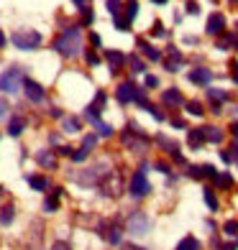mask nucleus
Wrapping results in <instances>:
<instances>
[{"label": "nucleus", "mask_w": 238, "mask_h": 250, "mask_svg": "<svg viewBox=\"0 0 238 250\" xmlns=\"http://www.w3.org/2000/svg\"><path fill=\"white\" fill-rule=\"evenodd\" d=\"M54 49L59 51L62 56H74L79 54V49H82V36H79V28H64L62 36L54 41Z\"/></svg>", "instance_id": "1"}, {"label": "nucleus", "mask_w": 238, "mask_h": 250, "mask_svg": "<svg viewBox=\"0 0 238 250\" xmlns=\"http://www.w3.org/2000/svg\"><path fill=\"white\" fill-rule=\"evenodd\" d=\"M120 141L133 153H143L146 148H149V138L143 135V130L139 128V125H128V128L120 133Z\"/></svg>", "instance_id": "2"}, {"label": "nucleus", "mask_w": 238, "mask_h": 250, "mask_svg": "<svg viewBox=\"0 0 238 250\" xmlns=\"http://www.w3.org/2000/svg\"><path fill=\"white\" fill-rule=\"evenodd\" d=\"M10 41H13V46L21 49V51H31V49H36L39 43H41V33L39 31H33V28H21L16 31L13 36H10Z\"/></svg>", "instance_id": "3"}, {"label": "nucleus", "mask_w": 238, "mask_h": 250, "mask_svg": "<svg viewBox=\"0 0 238 250\" xmlns=\"http://www.w3.org/2000/svg\"><path fill=\"white\" fill-rule=\"evenodd\" d=\"M105 164H97V166H93V168H85L82 174H72L70 179L74 181V184H79V187H95V184H100V181L105 179Z\"/></svg>", "instance_id": "4"}, {"label": "nucleus", "mask_w": 238, "mask_h": 250, "mask_svg": "<svg viewBox=\"0 0 238 250\" xmlns=\"http://www.w3.org/2000/svg\"><path fill=\"white\" fill-rule=\"evenodd\" d=\"M126 230L131 235H146L151 230V220H149V214L141 212V209H133L128 214V220H126Z\"/></svg>", "instance_id": "5"}, {"label": "nucleus", "mask_w": 238, "mask_h": 250, "mask_svg": "<svg viewBox=\"0 0 238 250\" xmlns=\"http://www.w3.org/2000/svg\"><path fill=\"white\" fill-rule=\"evenodd\" d=\"M97 235L103 237L105 243L110 245H120V237H123V227L118 220H103L97 225Z\"/></svg>", "instance_id": "6"}, {"label": "nucleus", "mask_w": 238, "mask_h": 250, "mask_svg": "<svg viewBox=\"0 0 238 250\" xmlns=\"http://www.w3.org/2000/svg\"><path fill=\"white\" fill-rule=\"evenodd\" d=\"M21 82H24V72L18 69V66H10V69H5L3 74H0V89L8 95H13L21 89Z\"/></svg>", "instance_id": "7"}, {"label": "nucleus", "mask_w": 238, "mask_h": 250, "mask_svg": "<svg viewBox=\"0 0 238 250\" xmlns=\"http://www.w3.org/2000/svg\"><path fill=\"white\" fill-rule=\"evenodd\" d=\"M128 191H131V197H133V199H143V197L151 191V184H149V179H146V171H143V168H139V171L133 174Z\"/></svg>", "instance_id": "8"}, {"label": "nucleus", "mask_w": 238, "mask_h": 250, "mask_svg": "<svg viewBox=\"0 0 238 250\" xmlns=\"http://www.w3.org/2000/svg\"><path fill=\"white\" fill-rule=\"evenodd\" d=\"M97 187H100V191H103L105 197H118L120 191H123V184H120V176H118L116 171H108V174H105V179L100 181Z\"/></svg>", "instance_id": "9"}, {"label": "nucleus", "mask_w": 238, "mask_h": 250, "mask_svg": "<svg viewBox=\"0 0 238 250\" xmlns=\"http://www.w3.org/2000/svg\"><path fill=\"white\" fill-rule=\"evenodd\" d=\"M24 89H26V97L31 102H41L44 100V87L39 82H33V79H24Z\"/></svg>", "instance_id": "10"}, {"label": "nucleus", "mask_w": 238, "mask_h": 250, "mask_svg": "<svg viewBox=\"0 0 238 250\" xmlns=\"http://www.w3.org/2000/svg\"><path fill=\"white\" fill-rule=\"evenodd\" d=\"M136 92H139V87H136L133 82H123V84L116 89V95H118V100H120V102H133Z\"/></svg>", "instance_id": "11"}, {"label": "nucleus", "mask_w": 238, "mask_h": 250, "mask_svg": "<svg viewBox=\"0 0 238 250\" xmlns=\"http://www.w3.org/2000/svg\"><path fill=\"white\" fill-rule=\"evenodd\" d=\"M210 79H213V72L205 69V66H197V69L190 72V82H192V84H208Z\"/></svg>", "instance_id": "12"}, {"label": "nucleus", "mask_w": 238, "mask_h": 250, "mask_svg": "<svg viewBox=\"0 0 238 250\" xmlns=\"http://www.w3.org/2000/svg\"><path fill=\"white\" fill-rule=\"evenodd\" d=\"M36 161H39V166L49 168V171H54V168H56V156H54V151H39V153H36Z\"/></svg>", "instance_id": "13"}, {"label": "nucleus", "mask_w": 238, "mask_h": 250, "mask_svg": "<svg viewBox=\"0 0 238 250\" xmlns=\"http://www.w3.org/2000/svg\"><path fill=\"white\" fill-rule=\"evenodd\" d=\"M162 102H164V105H182L185 97L179 95L177 87H172V89H164V92H162Z\"/></svg>", "instance_id": "14"}, {"label": "nucleus", "mask_w": 238, "mask_h": 250, "mask_svg": "<svg viewBox=\"0 0 238 250\" xmlns=\"http://www.w3.org/2000/svg\"><path fill=\"white\" fill-rule=\"evenodd\" d=\"M223 26H225V18L220 13H213L208 18V33H213V36H218V33H223Z\"/></svg>", "instance_id": "15"}, {"label": "nucleus", "mask_w": 238, "mask_h": 250, "mask_svg": "<svg viewBox=\"0 0 238 250\" xmlns=\"http://www.w3.org/2000/svg\"><path fill=\"white\" fill-rule=\"evenodd\" d=\"M187 143H190V148H202V143H208L205 141V128H200V130H190L187 135Z\"/></svg>", "instance_id": "16"}, {"label": "nucleus", "mask_w": 238, "mask_h": 250, "mask_svg": "<svg viewBox=\"0 0 238 250\" xmlns=\"http://www.w3.org/2000/svg\"><path fill=\"white\" fill-rule=\"evenodd\" d=\"M179 64H182V54H179V49L172 46V49H169V59H167L164 66H167V72H177Z\"/></svg>", "instance_id": "17"}, {"label": "nucleus", "mask_w": 238, "mask_h": 250, "mask_svg": "<svg viewBox=\"0 0 238 250\" xmlns=\"http://www.w3.org/2000/svg\"><path fill=\"white\" fill-rule=\"evenodd\" d=\"M24 128H26V118L16 115L13 120L8 123V135H13V138H16V135H21V133H24Z\"/></svg>", "instance_id": "18"}, {"label": "nucleus", "mask_w": 238, "mask_h": 250, "mask_svg": "<svg viewBox=\"0 0 238 250\" xmlns=\"http://www.w3.org/2000/svg\"><path fill=\"white\" fill-rule=\"evenodd\" d=\"M105 59H108V64H110V69H113V72H118L120 66H123V62H126V56H123L120 51H108V54H105Z\"/></svg>", "instance_id": "19"}, {"label": "nucleus", "mask_w": 238, "mask_h": 250, "mask_svg": "<svg viewBox=\"0 0 238 250\" xmlns=\"http://www.w3.org/2000/svg\"><path fill=\"white\" fill-rule=\"evenodd\" d=\"M59 197H62V189H54V194L47 197V202H44V212H56V207H59Z\"/></svg>", "instance_id": "20"}, {"label": "nucleus", "mask_w": 238, "mask_h": 250, "mask_svg": "<svg viewBox=\"0 0 238 250\" xmlns=\"http://www.w3.org/2000/svg\"><path fill=\"white\" fill-rule=\"evenodd\" d=\"M136 43H139V46L143 49V54H146V59H151V62H159V59H162V54H159L154 46H149V43H146L143 39H139V41H136Z\"/></svg>", "instance_id": "21"}, {"label": "nucleus", "mask_w": 238, "mask_h": 250, "mask_svg": "<svg viewBox=\"0 0 238 250\" xmlns=\"http://www.w3.org/2000/svg\"><path fill=\"white\" fill-rule=\"evenodd\" d=\"M16 217V209H13V204H5L3 209H0V225H10Z\"/></svg>", "instance_id": "22"}, {"label": "nucleus", "mask_w": 238, "mask_h": 250, "mask_svg": "<svg viewBox=\"0 0 238 250\" xmlns=\"http://www.w3.org/2000/svg\"><path fill=\"white\" fill-rule=\"evenodd\" d=\"M205 141L208 143H220L223 141V133L218 128H213V125H205Z\"/></svg>", "instance_id": "23"}, {"label": "nucleus", "mask_w": 238, "mask_h": 250, "mask_svg": "<svg viewBox=\"0 0 238 250\" xmlns=\"http://www.w3.org/2000/svg\"><path fill=\"white\" fill-rule=\"evenodd\" d=\"M177 250H200V240H197V237H192V235H187L185 240L177 245Z\"/></svg>", "instance_id": "24"}, {"label": "nucleus", "mask_w": 238, "mask_h": 250, "mask_svg": "<svg viewBox=\"0 0 238 250\" xmlns=\"http://www.w3.org/2000/svg\"><path fill=\"white\" fill-rule=\"evenodd\" d=\"M26 181L31 184V189H36V191H44V189H49V181L44 179V176H28Z\"/></svg>", "instance_id": "25"}, {"label": "nucleus", "mask_w": 238, "mask_h": 250, "mask_svg": "<svg viewBox=\"0 0 238 250\" xmlns=\"http://www.w3.org/2000/svg\"><path fill=\"white\" fill-rule=\"evenodd\" d=\"M62 128H64V133H77V130H79V120L70 115V118L62 120Z\"/></svg>", "instance_id": "26"}, {"label": "nucleus", "mask_w": 238, "mask_h": 250, "mask_svg": "<svg viewBox=\"0 0 238 250\" xmlns=\"http://www.w3.org/2000/svg\"><path fill=\"white\" fill-rule=\"evenodd\" d=\"M208 97L215 102V105H220V102L228 100V95H225V89H208Z\"/></svg>", "instance_id": "27"}, {"label": "nucleus", "mask_w": 238, "mask_h": 250, "mask_svg": "<svg viewBox=\"0 0 238 250\" xmlns=\"http://www.w3.org/2000/svg\"><path fill=\"white\" fill-rule=\"evenodd\" d=\"M136 13H139V3H136V0H128V5H126V21L128 23L136 18Z\"/></svg>", "instance_id": "28"}, {"label": "nucleus", "mask_w": 238, "mask_h": 250, "mask_svg": "<svg viewBox=\"0 0 238 250\" xmlns=\"http://www.w3.org/2000/svg\"><path fill=\"white\" fill-rule=\"evenodd\" d=\"M187 112H190V115H195V118H200V115H202V112H205V110H202V105H200V102L190 100V102H187Z\"/></svg>", "instance_id": "29"}, {"label": "nucleus", "mask_w": 238, "mask_h": 250, "mask_svg": "<svg viewBox=\"0 0 238 250\" xmlns=\"http://www.w3.org/2000/svg\"><path fill=\"white\" fill-rule=\"evenodd\" d=\"M105 5H108V10L113 13V18H118V16H120V8H123L120 0H105Z\"/></svg>", "instance_id": "30"}, {"label": "nucleus", "mask_w": 238, "mask_h": 250, "mask_svg": "<svg viewBox=\"0 0 238 250\" xmlns=\"http://www.w3.org/2000/svg\"><path fill=\"white\" fill-rule=\"evenodd\" d=\"M87 156H90V151H87V148H82V146H79L77 151H72V161H77V164H82V161H85Z\"/></svg>", "instance_id": "31"}, {"label": "nucleus", "mask_w": 238, "mask_h": 250, "mask_svg": "<svg viewBox=\"0 0 238 250\" xmlns=\"http://www.w3.org/2000/svg\"><path fill=\"white\" fill-rule=\"evenodd\" d=\"M205 202H208V207L215 212L218 209V199H215V194H213V189H205Z\"/></svg>", "instance_id": "32"}, {"label": "nucleus", "mask_w": 238, "mask_h": 250, "mask_svg": "<svg viewBox=\"0 0 238 250\" xmlns=\"http://www.w3.org/2000/svg\"><path fill=\"white\" fill-rule=\"evenodd\" d=\"M223 230H225V235H238V220H228L223 225Z\"/></svg>", "instance_id": "33"}, {"label": "nucleus", "mask_w": 238, "mask_h": 250, "mask_svg": "<svg viewBox=\"0 0 238 250\" xmlns=\"http://www.w3.org/2000/svg\"><path fill=\"white\" fill-rule=\"evenodd\" d=\"M215 184H218V187H225V189H228V187L233 184V179H231V174H218V179H215Z\"/></svg>", "instance_id": "34"}, {"label": "nucleus", "mask_w": 238, "mask_h": 250, "mask_svg": "<svg viewBox=\"0 0 238 250\" xmlns=\"http://www.w3.org/2000/svg\"><path fill=\"white\" fill-rule=\"evenodd\" d=\"M97 125V135H103V138H108V135H113V128L105 123H95Z\"/></svg>", "instance_id": "35"}, {"label": "nucleus", "mask_w": 238, "mask_h": 250, "mask_svg": "<svg viewBox=\"0 0 238 250\" xmlns=\"http://www.w3.org/2000/svg\"><path fill=\"white\" fill-rule=\"evenodd\" d=\"M131 72H136V74H141V72H143V62H141V59H136V56H131Z\"/></svg>", "instance_id": "36"}, {"label": "nucleus", "mask_w": 238, "mask_h": 250, "mask_svg": "<svg viewBox=\"0 0 238 250\" xmlns=\"http://www.w3.org/2000/svg\"><path fill=\"white\" fill-rule=\"evenodd\" d=\"M93 10H90V8H82V26H90V23H93Z\"/></svg>", "instance_id": "37"}, {"label": "nucleus", "mask_w": 238, "mask_h": 250, "mask_svg": "<svg viewBox=\"0 0 238 250\" xmlns=\"http://www.w3.org/2000/svg\"><path fill=\"white\" fill-rule=\"evenodd\" d=\"M85 59H87V64H90V66H95V64L100 62V56H97L95 51H87V54H85Z\"/></svg>", "instance_id": "38"}, {"label": "nucleus", "mask_w": 238, "mask_h": 250, "mask_svg": "<svg viewBox=\"0 0 238 250\" xmlns=\"http://www.w3.org/2000/svg\"><path fill=\"white\" fill-rule=\"evenodd\" d=\"M151 36H159V39H162V36H167V31H164V26H162V23H156V26L151 28Z\"/></svg>", "instance_id": "39"}, {"label": "nucleus", "mask_w": 238, "mask_h": 250, "mask_svg": "<svg viewBox=\"0 0 238 250\" xmlns=\"http://www.w3.org/2000/svg\"><path fill=\"white\" fill-rule=\"evenodd\" d=\"M146 87H159V79L154 74H149V77H146Z\"/></svg>", "instance_id": "40"}, {"label": "nucleus", "mask_w": 238, "mask_h": 250, "mask_svg": "<svg viewBox=\"0 0 238 250\" xmlns=\"http://www.w3.org/2000/svg\"><path fill=\"white\" fill-rule=\"evenodd\" d=\"M51 250H72V248H70V243H54Z\"/></svg>", "instance_id": "41"}, {"label": "nucleus", "mask_w": 238, "mask_h": 250, "mask_svg": "<svg viewBox=\"0 0 238 250\" xmlns=\"http://www.w3.org/2000/svg\"><path fill=\"white\" fill-rule=\"evenodd\" d=\"M72 3H74L79 10H82V8H90V0H72Z\"/></svg>", "instance_id": "42"}, {"label": "nucleus", "mask_w": 238, "mask_h": 250, "mask_svg": "<svg viewBox=\"0 0 238 250\" xmlns=\"http://www.w3.org/2000/svg\"><path fill=\"white\" fill-rule=\"evenodd\" d=\"M197 10H200V5H197V3H190V5H187V13H190V16H195Z\"/></svg>", "instance_id": "43"}, {"label": "nucleus", "mask_w": 238, "mask_h": 250, "mask_svg": "<svg viewBox=\"0 0 238 250\" xmlns=\"http://www.w3.org/2000/svg\"><path fill=\"white\" fill-rule=\"evenodd\" d=\"M120 250H146V248H141V245H133V243H128V245H120Z\"/></svg>", "instance_id": "44"}, {"label": "nucleus", "mask_w": 238, "mask_h": 250, "mask_svg": "<svg viewBox=\"0 0 238 250\" xmlns=\"http://www.w3.org/2000/svg\"><path fill=\"white\" fill-rule=\"evenodd\" d=\"M156 168H159V171H164V174H169V164H164V161H156Z\"/></svg>", "instance_id": "45"}, {"label": "nucleus", "mask_w": 238, "mask_h": 250, "mask_svg": "<svg viewBox=\"0 0 238 250\" xmlns=\"http://www.w3.org/2000/svg\"><path fill=\"white\" fill-rule=\"evenodd\" d=\"M151 115H154L156 120H164V112H162V110H156V107H151Z\"/></svg>", "instance_id": "46"}, {"label": "nucleus", "mask_w": 238, "mask_h": 250, "mask_svg": "<svg viewBox=\"0 0 238 250\" xmlns=\"http://www.w3.org/2000/svg\"><path fill=\"white\" fill-rule=\"evenodd\" d=\"M220 158H223L225 164H231V161H233V158H231V153H228V151H220Z\"/></svg>", "instance_id": "47"}, {"label": "nucleus", "mask_w": 238, "mask_h": 250, "mask_svg": "<svg viewBox=\"0 0 238 250\" xmlns=\"http://www.w3.org/2000/svg\"><path fill=\"white\" fill-rule=\"evenodd\" d=\"M5 110H8V102H5V100H0V118L5 115Z\"/></svg>", "instance_id": "48"}, {"label": "nucleus", "mask_w": 238, "mask_h": 250, "mask_svg": "<svg viewBox=\"0 0 238 250\" xmlns=\"http://www.w3.org/2000/svg\"><path fill=\"white\" fill-rule=\"evenodd\" d=\"M231 69H233V82H238V64H236V62H233Z\"/></svg>", "instance_id": "49"}, {"label": "nucleus", "mask_w": 238, "mask_h": 250, "mask_svg": "<svg viewBox=\"0 0 238 250\" xmlns=\"http://www.w3.org/2000/svg\"><path fill=\"white\" fill-rule=\"evenodd\" d=\"M231 151H233V153H231V158H233V161L238 164V146H233V148H231Z\"/></svg>", "instance_id": "50"}, {"label": "nucleus", "mask_w": 238, "mask_h": 250, "mask_svg": "<svg viewBox=\"0 0 238 250\" xmlns=\"http://www.w3.org/2000/svg\"><path fill=\"white\" fill-rule=\"evenodd\" d=\"M172 125H174V128H185V123L179 120V118H174V120H172Z\"/></svg>", "instance_id": "51"}, {"label": "nucleus", "mask_w": 238, "mask_h": 250, "mask_svg": "<svg viewBox=\"0 0 238 250\" xmlns=\"http://www.w3.org/2000/svg\"><path fill=\"white\" fill-rule=\"evenodd\" d=\"M197 41H200L197 36H187V39H185V43H197Z\"/></svg>", "instance_id": "52"}, {"label": "nucleus", "mask_w": 238, "mask_h": 250, "mask_svg": "<svg viewBox=\"0 0 238 250\" xmlns=\"http://www.w3.org/2000/svg\"><path fill=\"white\" fill-rule=\"evenodd\" d=\"M231 133H233L236 138H238V123H233V125H231Z\"/></svg>", "instance_id": "53"}, {"label": "nucleus", "mask_w": 238, "mask_h": 250, "mask_svg": "<svg viewBox=\"0 0 238 250\" xmlns=\"http://www.w3.org/2000/svg\"><path fill=\"white\" fill-rule=\"evenodd\" d=\"M3 46H5V33L0 31V49H3Z\"/></svg>", "instance_id": "54"}, {"label": "nucleus", "mask_w": 238, "mask_h": 250, "mask_svg": "<svg viewBox=\"0 0 238 250\" xmlns=\"http://www.w3.org/2000/svg\"><path fill=\"white\" fill-rule=\"evenodd\" d=\"M154 3H159V5H164V3H167V0H154Z\"/></svg>", "instance_id": "55"}, {"label": "nucleus", "mask_w": 238, "mask_h": 250, "mask_svg": "<svg viewBox=\"0 0 238 250\" xmlns=\"http://www.w3.org/2000/svg\"><path fill=\"white\" fill-rule=\"evenodd\" d=\"M0 197H3V187H0Z\"/></svg>", "instance_id": "56"}]
</instances>
